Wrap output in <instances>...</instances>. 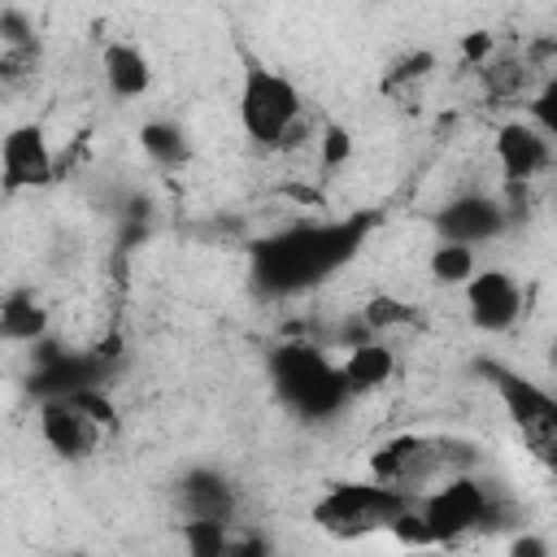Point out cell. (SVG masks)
I'll use <instances>...</instances> for the list:
<instances>
[{
	"label": "cell",
	"mask_w": 557,
	"mask_h": 557,
	"mask_svg": "<svg viewBox=\"0 0 557 557\" xmlns=\"http://www.w3.org/2000/svg\"><path fill=\"white\" fill-rule=\"evenodd\" d=\"M339 370H344L352 396L379 392V387L392 383V374H396V348H392L383 335H374V339H366V344H352L348 357L339 361Z\"/></svg>",
	"instance_id": "obj_16"
},
{
	"label": "cell",
	"mask_w": 557,
	"mask_h": 557,
	"mask_svg": "<svg viewBox=\"0 0 557 557\" xmlns=\"http://www.w3.org/2000/svg\"><path fill=\"white\" fill-rule=\"evenodd\" d=\"M379 213L292 222L248 248V283L265 300H292L335 278L370 239Z\"/></svg>",
	"instance_id": "obj_1"
},
{
	"label": "cell",
	"mask_w": 557,
	"mask_h": 557,
	"mask_svg": "<svg viewBox=\"0 0 557 557\" xmlns=\"http://www.w3.org/2000/svg\"><path fill=\"white\" fill-rule=\"evenodd\" d=\"M361 318L370 322V331H374V335H387V331H396V326H413L418 309H413V305H405V300H400V296H392V292H379V296H370V300L361 305Z\"/></svg>",
	"instance_id": "obj_20"
},
{
	"label": "cell",
	"mask_w": 557,
	"mask_h": 557,
	"mask_svg": "<svg viewBox=\"0 0 557 557\" xmlns=\"http://www.w3.org/2000/svg\"><path fill=\"white\" fill-rule=\"evenodd\" d=\"M174 505L183 513V522H226L239 527V487L213 470V466H196L174 483Z\"/></svg>",
	"instance_id": "obj_13"
},
{
	"label": "cell",
	"mask_w": 557,
	"mask_h": 557,
	"mask_svg": "<svg viewBox=\"0 0 557 557\" xmlns=\"http://www.w3.org/2000/svg\"><path fill=\"white\" fill-rule=\"evenodd\" d=\"M366 470L379 483H392V487H400V492H409L418 500V496H426L431 487H440L453 474L483 470V448L474 440H466V435L396 431V435L374 444V453L366 457Z\"/></svg>",
	"instance_id": "obj_2"
},
{
	"label": "cell",
	"mask_w": 557,
	"mask_h": 557,
	"mask_svg": "<svg viewBox=\"0 0 557 557\" xmlns=\"http://www.w3.org/2000/svg\"><path fill=\"white\" fill-rule=\"evenodd\" d=\"M35 426H39V440L48 444V453H57L61 461H87L109 431L74 396H44L35 409Z\"/></svg>",
	"instance_id": "obj_11"
},
{
	"label": "cell",
	"mask_w": 557,
	"mask_h": 557,
	"mask_svg": "<svg viewBox=\"0 0 557 557\" xmlns=\"http://www.w3.org/2000/svg\"><path fill=\"white\" fill-rule=\"evenodd\" d=\"M461 296H466V318H470V326L483 331V335H505V331H513V326L522 322V309H527V292H522L518 274H509V270H500V265H479V270L466 278Z\"/></svg>",
	"instance_id": "obj_8"
},
{
	"label": "cell",
	"mask_w": 557,
	"mask_h": 557,
	"mask_svg": "<svg viewBox=\"0 0 557 557\" xmlns=\"http://www.w3.org/2000/svg\"><path fill=\"white\" fill-rule=\"evenodd\" d=\"M409 505H413L409 492H400V487L379 483L374 474H366V479H335V483H326L322 496L309 505V518L331 540L357 544V540H370V535H387L392 522Z\"/></svg>",
	"instance_id": "obj_6"
},
{
	"label": "cell",
	"mask_w": 557,
	"mask_h": 557,
	"mask_svg": "<svg viewBox=\"0 0 557 557\" xmlns=\"http://www.w3.org/2000/svg\"><path fill=\"white\" fill-rule=\"evenodd\" d=\"M178 535H183V548L191 557H226L231 540H235V527H226V522H178Z\"/></svg>",
	"instance_id": "obj_19"
},
{
	"label": "cell",
	"mask_w": 557,
	"mask_h": 557,
	"mask_svg": "<svg viewBox=\"0 0 557 557\" xmlns=\"http://www.w3.org/2000/svg\"><path fill=\"white\" fill-rule=\"evenodd\" d=\"M548 366H553V370H557V339H553V344H548Z\"/></svg>",
	"instance_id": "obj_26"
},
{
	"label": "cell",
	"mask_w": 557,
	"mask_h": 557,
	"mask_svg": "<svg viewBox=\"0 0 557 557\" xmlns=\"http://www.w3.org/2000/svg\"><path fill=\"white\" fill-rule=\"evenodd\" d=\"M265 370H270V383H274V396L283 400V409L305 418V422L339 418L344 405L352 400V387H348L344 370L318 344H305V339L278 344L270 352Z\"/></svg>",
	"instance_id": "obj_5"
},
{
	"label": "cell",
	"mask_w": 557,
	"mask_h": 557,
	"mask_svg": "<svg viewBox=\"0 0 557 557\" xmlns=\"http://www.w3.org/2000/svg\"><path fill=\"white\" fill-rule=\"evenodd\" d=\"M479 270V248L474 244H453V239H435V248L426 252V274L440 287H466V278Z\"/></svg>",
	"instance_id": "obj_18"
},
{
	"label": "cell",
	"mask_w": 557,
	"mask_h": 557,
	"mask_svg": "<svg viewBox=\"0 0 557 557\" xmlns=\"http://www.w3.org/2000/svg\"><path fill=\"white\" fill-rule=\"evenodd\" d=\"M487 57H492V35H487V30H470V35L461 39V61H466L470 70H479Z\"/></svg>",
	"instance_id": "obj_24"
},
{
	"label": "cell",
	"mask_w": 557,
	"mask_h": 557,
	"mask_svg": "<svg viewBox=\"0 0 557 557\" xmlns=\"http://www.w3.org/2000/svg\"><path fill=\"white\" fill-rule=\"evenodd\" d=\"M487 387L496 392L518 444L527 448V457L535 466H544L548 474H557V396L540 383H531L527 374L500 366V361H483L479 366Z\"/></svg>",
	"instance_id": "obj_7"
},
{
	"label": "cell",
	"mask_w": 557,
	"mask_h": 557,
	"mask_svg": "<svg viewBox=\"0 0 557 557\" xmlns=\"http://www.w3.org/2000/svg\"><path fill=\"white\" fill-rule=\"evenodd\" d=\"M527 113L548 131V139L557 144V74H548L540 87H535V96L527 100Z\"/></svg>",
	"instance_id": "obj_23"
},
{
	"label": "cell",
	"mask_w": 557,
	"mask_h": 557,
	"mask_svg": "<svg viewBox=\"0 0 557 557\" xmlns=\"http://www.w3.org/2000/svg\"><path fill=\"white\" fill-rule=\"evenodd\" d=\"M100 78L113 100H144L152 91V61L131 39H109L100 52Z\"/></svg>",
	"instance_id": "obj_14"
},
{
	"label": "cell",
	"mask_w": 557,
	"mask_h": 557,
	"mask_svg": "<svg viewBox=\"0 0 557 557\" xmlns=\"http://www.w3.org/2000/svg\"><path fill=\"white\" fill-rule=\"evenodd\" d=\"M418 509L426 513L440 548H466V544L492 540L496 531L522 522L518 509H513V500L492 479H483V470L444 479L440 487H431L426 496H418Z\"/></svg>",
	"instance_id": "obj_4"
},
{
	"label": "cell",
	"mask_w": 557,
	"mask_h": 557,
	"mask_svg": "<svg viewBox=\"0 0 557 557\" xmlns=\"http://www.w3.org/2000/svg\"><path fill=\"white\" fill-rule=\"evenodd\" d=\"M48 326H52V313L35 296V287H9L4 292V305H0L4 344H39V339H48Z\"/></svg>",
	"instance_id": "obj_15"
},
{
	"label": "cell",
	"mask_w": 557,
	"mask_h": 557,
	"mask_svg": "<svg viewBox=\"0 0 557 557\" xmlns=\"http://www.w3.org/2000/svg\"><path fill=\"white\" fill-rule=\"evenodd\" d=\"M135 139H139V152L148 157V165H157V170L174 174V170H187V161H191V139H187V131L178 122L148 117Z\"/></svg>",
	"instance_id": "obj_17"
},
{
	"label": "cell",
	"mask_w": 557,
	"mask_h": 557,
	"mask_svg": "<svg viewBox=\"0 0 557 557\" xmlns=\"http://www.w3.org/2000/svg\"><path fill=\"white\" fill-rule=\"evenodd\" d=\"M239 126L265 152H305L318 139V122L309 117L305 91L274 65H248L239 74Z\"/></svg>",
	"instance_id": "obj_3"
},
{
	"label": "cell",
	"mask_w": 557,
	"mask_h": 557,
	"mask_svg": "<svg viewBox=\"0 0 557 557\" xmlns=\"http://www.w3.org/2000/svg\"><path fill=\"white\" fill-rule=\"evenodd\" d=\"M431 226H435V239L483 248V244H496L513 226V218H509L505 200L492 191H457L431 213Z\"/></svg>",
	"instance_id": "obj_9"
},
{
	"label": "cell",
	"mask_w": 557,
	"mask_h": 557,
	"mask_svg": "<svg viewBox=\"0 0 557 557\" xmlns=\"http://www.w3.org/2000/svg\"><path fill=\"white\" fill-rule=\"evenodd\" d=\"M431 70H435V52H431V48H418V52L400 57V61H396V65L383 74V91H400V87H413V83H422Z\"/></svg>",
	"instance_id": "obj_22"
},
{
	"label": "cell",
	"mask_w": 557,
	"mask_h": 557,
	"mask_svg": "<svg viewBox=\"0 0 557 557\" xmlns=\"http://www.w3.org/2000/svg\"><path fill=\"white\" fill-rule=\"evenodd\" d=\"M513 553H548V540H527V535H518V540H513Z\"/></svg>",
	"instance_id": "obj_25"
},
{
	"label": "cell",
	"mask_w": 557,
	"mask_h": 557,
	"mask_svg": "<svg viewBox=\"0 0 557 557\" xmlns=\"http://www.w3.org/2000/svg\"><path fill=\"white\" fill-rule=\"evenodd\" d=\"M313 148H318V165L331 174V170H339V165L352 157V135H348V126H339V122H322Z\"/></svg>",
	"instance_id": "obj_21"
},
{
	"label": "cell",
	"mask_w": 557,
	"mask_h": 557,
	"mask_svg": "<svg viewBox=\"0 0 557 557\" xmlns=\"http://www.w3.org/2000/svg\"><path fill=\"white\" fill-rule=\"evenodd\" d=\"M492 157H496L500 183L531 187L540 174H548V170L557 165V144H553L548 131L527 113V117H509V122L496 126Z\"/></svg>",
	"instance_id": "obj_10"
},
{
	"label": "cell",
	"mask_w": 557,
	"mask_h": 557,
	"mask_svg": "<svg viewBox=\"0 0 557 557\" xmlns=\"http://www.w3.org/2000/svg\"><path fill=\"white\" fill-rule=\"evenodd\" d=\"M57 178V157H52V144L44 135L39 122H17L4 144H0V183H4V196H17V191H39Z\"/></svg>",
	"instance_id": "obj_12"
}]
</instances>
